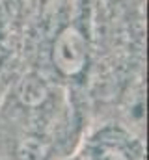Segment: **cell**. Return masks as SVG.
Instances as JSON below:
<instances>
[{"instance_id":"cell-1","label":"cell","mask_w":149,"mask_h":160,"mask_svg":"<svg viewBox=\"0 0 149 160\" xmlns=\"http://www.w3.org/2000/svg\"><path fill=\"white\" fill-rule=\"evenodd\" d=\"M90 123L86 99L23 62L0 89V160H67Z\"/></svg>"},{"instance_id":"cell-2","label":"cell","mask_w":149,"mask_h":160,"mask_svg":"<svg viewBox=\"0 0 149 160\" xmlns=\"http://www.w3.org/2000/svg\"><path fill=\"white\" fill-rule=\"evenodd\" d=\"M76 160H146V132L114 118L91 121L74 151Z\"/></svg>"},{"instance_id":"cell-3","label":"cell","mask_w":149,"mask_h":160,"mask_svg":"<svg viewBox=\"0 0 149 160\" xmlns=\"http://www.w3.org/2000/svg\"><path fill=\"white\" fill-rule=\"evenodd\" d=\"M28 6L24 0H0V89L23 65Z\"/></svg>"},{"instance_id":"cell-4","label":"cell","mask_w":149,"mask_h":160,"mask_svg":"<svg viewBox=\"0 0 149 160\" xmlns=\"http://www.w3.org/2000/svg\"><path fill=\"white\" fill-rule=\"evenodd\" d=\"M24 2H26L28 9H36V8H39V6H45V4L54 2V0H24Z\"/></svg>"},{"instance_id":"cell-5","label":"cell","mask_w":149,"mask_h":160,"mask_svg":"<svg viewBox=\"0 0 149 160\" xmlns=\"http://www.w3.org/2000/svg\"><path fill=\"white\" fill-rule=\"evenodd\" d=\"M67 160H76V157H74V155H73V157H69V158H67Z\"/></svg>"}]
</instances>
